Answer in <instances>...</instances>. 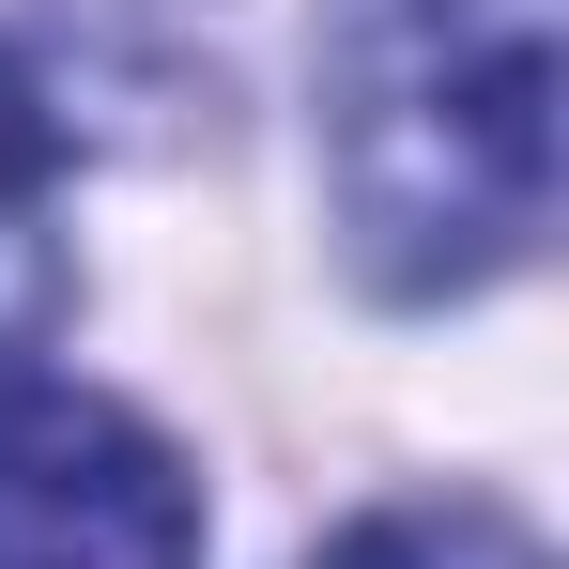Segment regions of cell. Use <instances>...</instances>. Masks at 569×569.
<instances>
[{"mask_svg":"<svg viewBox=\"0 0 569 569\" xmlns=\"http://www.w3.org/2000/svg\"><path fill=\"white\" fill-rule=\"evenodd\" d=\"M323 170L385 292H477L555 231V0H339Z\"/></svg>","mask_w":569,"mask_h":569,"instance_id":"6da1fadb","label":"cell"},{"mask_svg":"<svg viewBox=\"0 0 569 569\" xmlns=\"http://www.w3.org/2000/svg\"><path fill=\"white\" fill-rule=\"evenodd\" d=\"M0 569H200V477L123 400L0 370Z\"/></svg>","mask_w":569,"mask_h":569,"instance_id":"7a4b0ae2","label":"cell"},{"mask_svg":"<svg viewBox=\"0 0 569 569\" xmlns=\"http://www.w3.org/2000/svg\"><path fill=\"white\" fill-rule=\"evenodd\" d=\"M62 292H78V262H62V123L0 62V355H31L62 323Z\"/></svg>","mask_w":569,"mask_h":569,"instance_id":"3957f363","label":"cell"},{"mask_svg":"<svg viewBox=\"0 0 569 569\" xmlns=\"http://www.w3.org/2000/svg\"><path fill=\"white\" fill-rule=\"evenodd\" d=\"M323 569H539V539L492 523V508H385V523H355Z\"/></svg>","mask_w":569,"mask_h":569,"instance_id":"277c9868","label":"cell"}]
</instances>
